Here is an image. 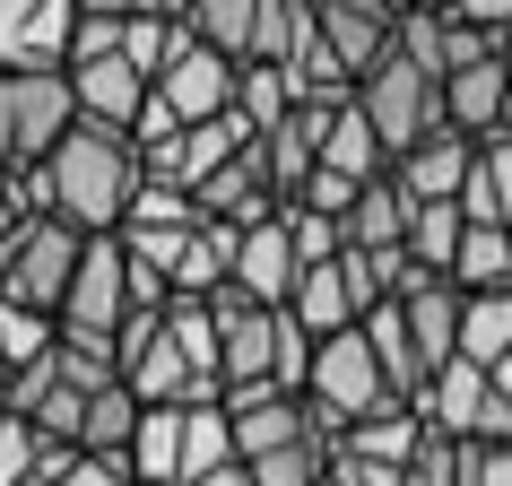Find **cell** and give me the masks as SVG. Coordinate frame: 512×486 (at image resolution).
<instances>
[{"label": "cell", "mask_w": 512, "mask_h": 486, "mask_svg": "<svg viewBox=\"0 0 512 486\" xmlns=\"http://www.w3.org/2000/svg\"><path fill=\"white\" fill-rule=\"evenodd\" d=\"M460 486H512V443H469Z\"/></svg>", "instance_id": "1f68e13d"}, {"label": "cell", "mask_w": 512, "mask_h": 486, "mask_svg": "<svg viewBox=\"0 0 512 486\" xmlns=\"http://www.w3.org/2000/svg\"><path fill=\"white\" fill-rule=\"evenodd\" d=\"M322 486H339V478H322Z\"/></svg>", "instance_id": "60d3db41"}, {"label": "cell", "mask_w": 512, "mask_h": 486, "mask_svg": "<svg viewBox=\"0 0 512 486\" xmlns=\"http://www.w3.org/2000/svg\"><path fill=\"white\" fill-rule=\"evenodd\" d=\"M426 417L417 408H382V417H365V426H348V443L339 452H356V460H391V469H408V460L426 452Z\"/></svg>", "instance_id": "d6986e66"}, {"label": "cell", "mask_w": 512, "mask_h": 486, "mask_svg": "<svg viewBox=\"0 0 512 486\" xmlns=\"http://www.w3.org/2000/svg\"><path fill=\"white\" fill-rule=\"evenodd\" d=\"M495 391H512V356H504V365H495Z\"/></svg>", "instance_id": "74e56055"}, {"label": "cell", "mask_w": 512, "mask_h": 486, "mask_svg": "<svg viewBox=\"0 0 512 486\" xmlns=\"http://www.w3.org/2000/svg\"><path fill=\"white\" fill-rule=\"evenodd\" d=\"M452 287H469V296H486V287H512V226H478V217H469L460 261H452Z\"/></svg>", "instance_id": "d4e9b609"}, {"label": "cell", "mask_w": 512, "mask_h": 486, "mask_svg": "<svg viewBox=\"0 0 512 486\" xmlns=\"http://www.w3.org/2000/svg\"><path fill=\"white\" fill-rule=\"evenodd\" d=\"M44 9V0H0V61L18 53V35H27V18Z\"/></svg>", "instance_id": "d590c367"}, {"label": "cell", "mask_w": 512, "mask_h": 486, "mask_svg": "<svg viewBox=\"0 0 512 486\" xmlns=\"http://www.w3.org/2000/svg\"><path fill=\"white\" fill-rule=\"evenodd\" d=\"M460 209L478 217V226H512V131L478 148V174H469V191H460Z\"/></svg>", "instance_id": "484cf974"}, {"label": "cell", "mask_w": 512, "mask_h": 486, "mask_svg": "<svg viewBox=\"0 0 512 486\" xmlns=\"http://www.w3.org/2000/svg\"><path fill=\"white\" fill-rule=\"evenodd\" d=\"M504 70H512V35H504Z\"/></svg>", "instance_id": "ab89813d"}, {"label": "cell", "mask_w": 512, "mask_h": 486, "mask_svg": "<svg viewBox=\"0 0 512 486\" xmlns=\"http://www.w3.org/2000/svg\"><path fill=\"white\" fill-rule=\"evenodd\" d=\"M296 278H304V261H296V235H287V209L261 217V226H243V243H235V287L243 296L252 304H287Z\"/></svg>", "instance_id": "30bf717a"}, {"label": "cell", "mask_w": 512, "mask_h": 486, "mask_svg": "<svg viewBox=\"0 0 512 486\" xmlns=\"http://www.w3.org/2000/svg\"><path fill=\"white\" fill-rule=\"evenodd\" d=\"M391 296H400V313H408V339H417V356L443 374V365L460 356V313H469V287H452L443 270H417V261H408Z\"/></svg>", "instance_id": "52a82bcc"}, {"label": "cell", "mask_w": 512, "mask_h": 486, "mask_svg": "<svg viewBox=\"0 0 512 486\" xmlns=\"http://www.w3.org/2000/svg\"><path fill=\"white\" fill-rule=\"evenodd\" d=\"M200 486H252V460H217V469H209Z\"/></svg>", "instance_id": "8d00e7d4"}, {"label": "cell", "mask_w": 512, "mask_h": 486, "mask_svg": "<svg viewBox=\"0 0 512 486\" xmlns=\"http://www.w3.org/2000/svg\"><path fill=\"white\" fill-rule=\"evenodd\" d=\"M486 400H495V374L486 365H469V356H452L443 374L426 382V400H417V417H426L434 434H460V443H478V417Z\"/></svg>", "instance_id": "5bb4252c"}, {"label": "cell", "mask_w": 512, "mask_h": 486, "mask_svg": "<svg viewBox=\"0 0 512 486\" xmlns=\"http://www.w3.org/2000/svg\"><path fill=\"white\" fill-rule=\"evenodd\" d=\"M304 400L322 408L330 426H365V417H382V408H408L400 391H391V374H382V356H374V339H365V322L313 348V391H304Z\"/></svg>", "instance_id": "5b68a950"}, {"label": "cell", "mask_w": 512, "mask_h": 486, "mask_svg": "<svg viewBox=\"0 0 512 486\" xmlns=\"http://www.w3.org/2000/svg\"><path fill=\"white\" fill-rule=\"evenodd\" d=\"M356 105H365V122L382 131V148H391V165L417 148V139H434L443 131V79L434 70H417V61L391 44V53L356 79Z\"/></svg>", "instance_id": "3957f363"}, {"label": "cell", "mask_w": 512, "mask_h": 486, "mask_svg": "<svg viewBox=\"0 0 512 486\" xmlns=\"http://www.w3.org/2000/svg\"><path fill=\"white\" fill-rule=\"evenodd\" d=\"M313 35L330 44V61L365 79L382 53H391V35H400V9L391 0H313Z\"/></svg>", "instance_id": "ba28073f"}, {"label": "cell", "mask_w": 512, "mask_h": 486, "mask_svg": "<svg viewBox=\"0 0 512 486\" xmlns=\"http://www.w3.org/2000/svg\"><path fill=\"white\" fill-rule=\"evenodd\" d=\"M330 478H339V486H400L408 469H391V460H356V452H339V460H330Z\"/></svg>", "instance_id": "e575fe53"}, {"label": "cell", "mask_w": 512, "mask_h": 486, "mask_svg": "<svg viewBox=\"0 0 512 486\" xmlns=\"http://www.w3.org/2000/svg\"><path fill=\"white\" fill-rule=\"evenodd\" d=\"M70 131H79L70 70H0V165L9 174H35Z\"/></svg>", "instance_id": "7a4b0ae2"}, {"label": "cell", "mask_w": 512, "mask_h": 486, "mask_svg": "<svg viewBox=\"0 0 512 486\" xmlns=\"http://www.w3.org/2000/svg\"><path fill=\"white\" fill-rule=\"evenodd\" d=\"M131 243L122 235H87L79 252V278H70V304H61V330H105V339H122V322H131Z\"/></svg>", "instance_id": "8992f818"}, {"label": "cell", "mask_w": 512, "mask_h": 486, "mask_svg": "<svg viewBox=\"0 0 512 486\" xmlns=\"http://www.w3.org/2000/svg\"><path fill=\"white\" fill-rule=\"evenodd\" d=\"M330 460H339V443H330V434H304V443H287V452L252 460V486H322Z\"/></svg>", "instance_id": "f1b7e54d"}, {"label": "cell", "mask_w": 512, "mask_h": 486, "mask_svg": "<svg viewBox=\"0 0 512 486\" xmlns=\"http://www.w3.org/2000/svg\"><path fill=\"white\" fill-rule=\"evenodd\" d=\"M61 486H139V478H131V460H96V452H79L70 469H61Z\"/></svg>", "instance_id": "836d02e7"}, {"label": "cell", "mask_w": 512, "mask_h": 486, "mask_svg": "<svg viewBox=\"0 0 512 486\" xmlns=\"http://www.w3.org/2000/svg\"><path fill=\"white\" fill-rule=\"evenodd\" d=\"M79 252H87V235L70 217H27L18 243L0 252V304H27V313H53L61 322L70 278H79Z\"/></svg>", "instance_id": "277c9868"}, {"label": "cell", "mask_w": 512, "mask_h": 486, "mask_svg": "<svg viewBox=\"0 0 512 486\" xmlns=\"http://www.w3.org/2000/svg\"><path fill=\"white\" fill-rule=\"evenodd\" d=\"M408 9H443V0H408Z\"/></svg>", "instance_id": "f35d334b"}, {"label": "cell", "mask_w": 512, "mask_h": 486, "mask_svg": "<svg viewBox=\"0 0 512 486\" xmlns=\"http://www.w3.org/2000/svg\"><path fill=\"white\" fill-rule=\"evenodd\" d=\"M139 183H148L139 139H131V131H105V122H79V131H70L53 157L27 174V200H35L44 217H70L79 235H122Z\"/></svg>", "instance_id": "6da1fadb"}, {"label": "cell", "mask_w": 512, "mask_h": 486, "mask_svg": "<svg viewBox=\"0 0 512 486\" xmlns=\"http://www.w3.org/2000/svg\"><path fill=\"white\" fill-rule=\"evenodd\" d=\"M131 478L139 486H183V408H148V417H139Z\"/></svg>", "instance_id": "ac0fdd59"}, {"label": "cell", "mask_w": 512, "mask_h": 486, "mask_svg": "<svg viewBox=\"0 0 512 486\" xmlns=\"http://www.w3.org/2000/svg\"><path fill=\"white\" fill-rule=\"evenodd\" d=\"M443 122L469 131L478 148L512 131V70H504V53H486V61H469V70L443 79Z\"/></svg>", "instance_id": "9c48e42d"}, {"label": "cell", "mask_w": 512, "mask_h": 486, "mask_svg": "<svg viewBox=\"0 0 512 486\" xmlns=\"http://www.w3.org/2000/svg\"><path fill=\"white\" fill-rule=\"evenodd\" d=\"M61 348V322L53 313H27V304H0V382L18 374V365H44Z\"/></svg>", "instance_id": "4316f807"}, {"label": "cell", "mask_w": 512, "mask_h": 486, "mask_svg": "<svg viewBox=\"0 0 512 486\" xmlns=\"http://www.w3.org/2000/svg\"><path fill=\"white\" fill-rule=\"evenodd\" d=\"M391 174H400V183L417 191V200H460V191H469V174H478V139L443 122V131H434V139H417V148H408V157L391 165Z\"/></svg>", "instance_id": "4fadbf2b"}, {"label": "cell", "mask_w": 512, "mask_h": 486, "mask_svg": "<svg viewBox=\"0 0 512 486\" xmlns=\"http://www.w3.org/2000/svg\"><path fill=\"white\" fill-rule=\"evenodd\" d=\"M460 469H469V443L460 434H426V452L408 460L400 486H460Z\"/></svg>", "instance_id": "4dcf8cb0"}, {"label": "cell", "mask_w": 512, "mask_h": 486, "mask_svg": "<svg viewBox=\"0 0 512 486\" xmlns=\"http://www.w3.org/2000/svg\"><path fill=\"white\" fill-rule=\"evenodd\" d=\"M235 79H243V61L209 53V44H191V53L157 79V96L183 113V122H217V113H235Z\"/></svg>", "instance_id": "7c38bea8"}, {"label": "cell", "mask_w": 512, "mask_h": 486, "mask_svg": "<svg viewBox=\"0 0 512 486\" xmlns=\"http://www.w3.org/2000/svg\"><path fill=\"white\" fill-rule=\"evenodd\" d=\"M460 235H469V209H460V200H417V226H408V261H417V270H443V278H452Z\"/></svg>", "instance_id": "603a6c76"}, {"label": "cell", "mask_w": 512, "mask_h": 486, "mask_svg": "<svg viewBox=\"0 0 512 486\" xmlns=\"http://www.w3.org/2000/svg\"><path fill=\"white\" fill-rule=\"evenodd\" d=\"M348 226L356 252H408V226H417V191L400 183V174H374V183L356 191V209L339 217Z\"/></svg>", "instance_id": "9a60e30c"}, {"label": "cell", "mask_w": 512, "mask_h": 486, "mask_svg": "<svg viewBox=\"0 0 512 486\" xmlns=\"http://www.w3.org/2000/svg\"><path fill=\"white\" fill-rule=\"evenodd\" d=\"M70 96H79V122H105V131H131L139 113H148V96H157V79H139L131 61H79L70 70Z\"/></svg>", "instance_id": "8fae6325"}, {"label": "cell", "mask_w": 512, "mask_h": 486, "mask_svg": "<svg viewBox=\"0 0 512 486\" xmlns=\"http://www.w3.org/2000/svg\"><path fill=\"white\" fill-rule=\"evenodd\" d=\"M443 9H452L460 27H478V35H495V44H504V35H512V0H443Z\"/></svg>", "instance_id": "d6a6232c"}, {"label": "cell", "mask_w": 512, "mask_h": 486, "mask_svg": "<svg viewBox=\"0 0 512 486\" xmlns=\"http://www.w3.org/2000/svg\"><path fill=\"white\" fill-rule=\"evenodd\" d=\"M287 235H296V261H304V270H313V261H339V252H348V226H339L330 209H304V200L287 209Z\"/></svg>", "instance_id": "f546056e"}, {"label": "cell", "mask_w": 512, "mask_h": 486, "mask_svg": "<svg viewBox=\"0 0 512 486\" xmlns=\"http://www.w3.org/2000/svg\"><path fill=\"white\" fill-rule=\"evenodd\" d=\"M460 356H469V365H486V374L512 356V287L469 296V313H460Z\"/></svg>", "instance_id": "ffe728a7"}, {"label": "cell", "mask_w": 512, "mask_h": 486, "mask_svg": "<svg viewBox=\"0 0 512 486\" xmlns=\"http://www.w3.org/2000/svg\"><path fill=\"white\" fill-rule=\"evenodd\" d=\"M139 417H148V400H139L131 382H105V391H87L79 452H96V460H131V434H139Z\"/></svg>", "instance_id": "e0dca14e"}, {"label": "cell", "mask_w": 512, "mask_h": 486, "mask_svg": "<svg viewBox=\"0 0 512 486\" xmlns=\"http://www.w3.org/2000/svg\"><path fill=\"white\" fill-rule=\"evenodd\" d=\"M191 44H200V35H191V27H174V18H157V9H139L131 27H122V61H131L139 79H165V70H174V61H183Z\"/></svg>", "instance_id": "cb8c5ba5"}, {"label": "cell", "mask_w": 512, "mask_h": 486, "mask_svg": "<svg viewBox=\"0 0 512 486\" xmlns=\"http://www.w3.org/2000/svg\"><path fill=\"white\" fill-rule=\"evenodd\" d=\"M322 174H339V183H374V174H391V148H382V131L365 122V105H339L322 131Z\"/></svg>", "instance_id": "2e32d148"}, {"label": "cell", "mask_w": 512, "mask_h": 486, "mask_svg": "<svg viewBox=\"0 0 512 486\" xmlns=\"http://www.w3.org/2000/svg\"><path fill=\"white\" fill-rule=\"evenodd\" d=\"M261 9L270 0H191V35L226 61H252V35H261Z\"/></svg>", "instance_id": "44dd1931"}, {"label": "cell", "mask_w": 512, "mask_h": 486, "mask_svg": "<svg viewBox=\"0 0 512 486\" xmlns=\"http://www.w3.org/2000/svg\"><path fill=\"white\" fill-rule=\"evenodd\" d=\"M296 70H278V61H243V79H235V113L252 122V131H278L287 113H296Z\"/></svg>", "instance_id": "7402d4cb"}, {"label": "cell", "mask_w": 512, "mask_h": 486, "mask_svg": "<svg viewBox=\"0 0 512 486\" xmlns=\"http://www.w3.org/2000/svg\"><path fill=\"white\" fill-rule=\"evenodd\" d=\"M217 460H235V417L226 408H183V486H200Z\"/></svg>", "instance_id": "83f0119b"}]
</instances>
